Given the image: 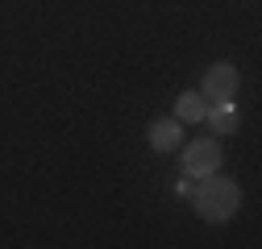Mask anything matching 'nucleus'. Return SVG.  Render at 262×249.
<instances>
[{"instance_id": "nucleus-1", "label": "nucleus", "mask_w": 262, "mask_h": 249, "mask_svg": "<svg viewBox=\"0 0 262 249\" xmlns=\"http://www.w3.org/2000/svg\"><path fill=\"white\" fill-rule=\"evenodd\" d=\"M191 200H195V212H200L204 220L221 225V220H229V216L242 208V187H237L233 179H221V175L212 170V175H204V179H195Z\"/></svg>"}, {"instance_id": "nucleus-2", "label": "nucleus", "mask_w": 262, "mask_h": 249, "mask_svg": "<svg viewBox=\"0 0 262 249\" xmlns=\"http://www.w3.org/2000/svg\"><path fill=\"white\" fill-rule=\"evenodd\" d=\"M237 83H242V75H237L233 62H216V67L204 71V91H200V96L208 104H225V100L237 96Z\"/></svg>"}, {"instance_id": "nucleus-3", "label": "nucleus", "mask_w": 262, "mask_h": 249, "mask_svg": "<svg viewBox=\"0 0 262 249\" xmlns=\"http://www.w3.org/2000/svg\"><path fill=\"white\" fill-rule=\"evenodd\" d=\"M221 145L216 141H191L187 150H183V175H191V179H204V175H212V170H221Z\"/></svg>"}, {"instance_id": "nucleus-4", "label": "nucleus", "mask_w": 262, "mask_h": 249, "mask_svg": "<svg viewBox=\"0 0 262 249\" xmlns=\"http://www.w3.org/2000/svg\"><path fill=\"white\" fill-rule=\"evenodd\" d=\"M179 141H183V133H179V120L162 116V120H154V124H150V145H154L158 154H171Z\"/></svg>"}, {"instance_id": "nucleus-5", "label": "nucleus", "mask_w": 262, "mask_h": 249, "mask_svg": "<svg viewBox=\"0 0 262 249\" xmlns=\"http://www.w3.org/2000/svg\"><path fill=\"white\" fill-rule=\"evenodd\" d=\"M204 120H208V129H212V133H233L237 124H242V116H237L233 100H225V104L208 108V112H204Z\"/></svg>"}, {"instance_id": "nucleus-6", "label": "nucleus", "mask_w": 262, "mask_h": 249, "mask_svg": "<svg viewBox=\"0 0 262 249\" xmlns=\"http://www.w3.org/2000/svg\"><path fill=\"white\" fill-rule=\"evenodd\" d=\"M208 100L200 96V91H183V96H179V104H175V112H179V120H204V108Z\"/></svg>"}, {"instance_id": "nucleus-7", "label": "nucleus", "mask_w": 262, "mask_h": 249, "mask_svg": "<svg viewBox=\"0 0 262 249\" xmlns=\"http://www.w3.org/2000/svg\"><path fill=\"white\" fill-rule=\"evenodd\" d=\"M175 191H179V195H183V200H191V191H195V179H191V175H187V179H183V183H179V187H175Z\"/></svg>"}]
</instances>
